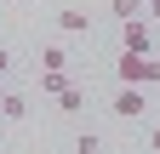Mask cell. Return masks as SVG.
Here are the masks:
<instances>
[{"mask_svg": "<svg viewBox=\"0 0 160 154\" xmlns=\"http://www.w3.org/2000/svg\"><path fill=\"white\" fill-rule=\"evenodd\" d=\"M57 29H63V34H92V17L80 6H63V12H57Z\"/></svg>", "mask_w": 160, "mask_h": 154, "instance_id": "cell-4", "label": "cell"}, {"mask_svg": "<svg viewBox=\"0 0 160 154\" xmlns=\"http://www.w3.org/2000/svg\"><path fill=\"white\" fill-rule=\"evenodd\" d=\"M149 148H154V154H160V120H154V126H149Z\"/></svg>", "mask_w": 160, "mask_h": 154, "instance_id": "cell-11", "label": "cell"}, {"mask_svg": "<svg viewBox=\"0 0 160 154\" xmlns=\"http://www.w3.org/2000/svg\"><path fill=\"white\" fill-rule=\"evenodd\" d=\"M69 86H74V80H69L63 69H40V91H46V97H63Z\"/></svg>", "mask_w": 160, "mask_h": 154, "instance_id": "cell-5", "label": "cell"}, {"mask_svg": "<svg viewBox=\"0 0 160 154\" xmlns=\"http://www.w3.org/2000/svg\"><path fill=\"white\" fill-rule=\"evenodd\" d=\"M74 154H103V137H97V131H80V137H74Z\"/></svg>", "mask_w": 160, "mask_h": 154, "instance_id": "cell-10", "label": "cell"}, {"mask_svg": "<svg viewBox=\"0 0 160 154\" xmlns=\"http://www.w3.org/2000/svg\"><path fill=\"white\" fill-rule=\"evenodd\" d=\"M29 114V97L23 91H6V103H0V120H23Z\"/></svg>", "mask_w": 160, "mask_h": 154, "instance_id": "cell-6", "label": "cell"}, {"mask_svg": "<svg viewBox=\"0 0 160 154\" xmlns=\"http://www.w3.org/2000/svg\"><path fill=\"white\" fill-rule=\"evenodd\" d=\"M57 108H63V114H80V108H86V91H80V86H69L63 97H57Z\"/></svg>", "mask_w": 160, "mask_h": 154, "instance_id": "cell-8", "label": "cell"}, {"mask_svg": "<svg viewBox=\"0 0 160 154\" xmlns=\"http://www.w3.org/2000/svg\"><path fill=\"white\" fill-rule=\"evenodd\" d=\"M6 63H12V51H0V74H6Z\"/></svg>", "mask_w": 160, "mask_h": 154, "instance_id": "cell-13", "label": "cell"}, {"mask_svg": "<svg viewBox=\"0 0 160 154\" xmlns=\"http://www.w3.org/2000/svg\"><path fill=\"white\" fill-rule=\"evenodd\" d=\"M143 12H149V17H160V0H149V6H143Z\"/></svg>", "mask_w": 160, "mask_h": 154, "instance_id": "cell-12", "label": "cell"}, {"mask_svg": "<svg viewBox=\"0 0 160 154\" xmlns=\"http://www.w3.org/2000/svg\"><path fill=\"white\" fill-rule=\"evenodd\" d=\"M63 63H69L63 46H40V69H63Z\"/></svg>", "mask_w": 160, "mask_h": 154, "instance_id": "cell-9", "label": "cell"}, {"mask_svg": "<svg viewBox=\"0 0 160 154\" xmlns=\"http://www.w3.org/2000/svg\"><path fill=\"white\" fill-rule=\"evenodd\" d=\"M109 108L120 114V120H143V114H149V97H143V86H120Z\"/></svg>", "mask_w": 160, "mask_h": 154, "instance_id": "cell-3", "label": "cell"}, {"mask_svg": "<svg viewBox=\"0 0 160 154\" xmlns=\"http://www.w3.org/2000/svg\"><path fill=\"white\" fill-rule=\"evenodd\" d=\"M0 103H6V91H0Z\"/></svg>", "mask_w": 160, "mask_h": 154, "instance_id": "cell-14", "label": "cell"}, {"mask_svg": "<svg viewBox=\"0 0 160 154\" xmlns=\"http://www.w3.org/2000/svg\"><path fill=\"white\" fill-rule=\"evenodd\" d=\"M120 51H137V57H154V29L143 17H132V23H120Z\"/></svg>", "mask_w": 160, "mask_h": 154, "instance_id": "cell-2", "label": "cell"}, {"mask_svg": "<svg viewBox=\"0 0 160 154\" xmlns=\"http://www.w3.org/2000/svg\"><path fill=\"white\" fill-rule=\"evenodd\" d=\"M143 6H149V0H109V12L120 17V23H132V17H137V12H143Z\"/></svg>", "mask_w": 160, "mask_h": 154, "instance_id": "cell-7", "label": "cell"}, {"mask_svg": "<svg viewBox=\"0 0 160 154\" xmlns=\"http://www.w3.org/2000/svg\"><path fill=\"white\" fill-rule=\"evenodd\" d=\"M114 74H120V86H160V57L120 51V57H114Z\"/></svg>", "mask_w": 160, "mask_h": 154, "instance_id": "cell-1", "label": "cell"}]
</instances>
